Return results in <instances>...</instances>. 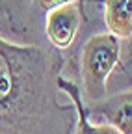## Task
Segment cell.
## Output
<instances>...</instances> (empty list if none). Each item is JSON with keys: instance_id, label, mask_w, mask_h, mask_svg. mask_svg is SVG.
<instances>
[{"instance_id": "cell-1", "label": "cell", "mask_w": 132, "mask_h": 134, "mask_svg": "<svg viewBox=\"0 0 132 134\" xmlns=\"http://www.w3.org/2000/svg\"><path fill=\"white\" fill-rule=\"evenodd\" d=\"M60 60L0 37V134H69L71 108L56 100Z\"/></svg>"}, {"instance_id": "cell-2", "label": "cell", "mask_w": 132, "mask_h": 134, "mask_svg": "<svg viewBox=\"0 0 132 134\" xmlns=\"http://www.w3.org/2000/svg\"><path fill=\"white\" fill-rule=\"evenodd\" d=\"M119 65V37L112 34H99L89 37L82 48L80 75L84 93L97 103L106 97V78Z\"/></svg>"}, {"instance_id": "cell-3", "label": "cell", "mask_w": 132, "mask_h": 134, "mask_svg": "<svg viewBox=\"0 0 132 134\" xmlns=\"http://www.w3.org/2000/svg\"><path fill=\"white\" fill-rule=\"evenodd\" d=\"M80 26L78 4H63L47 11V37L56 48H69Z\"/></svg>"}, {"instance_id": "cell-4", "label": "cell", "mask_w": 132, "mask_h": 134, "mask_svg": "<svg viewBox=\"0 0 132 134\" xmlns=\"http://www.w3.org/2000/svg\"><path fill=\"white\" fill-rule=\"evenodd\" d=\"M86 108L89 115H101L106 125L117 129L121 134H132V91L104 97Z\"/></svg>"}, {"instance_id": "cell-5", "label": "cell", "mask_w": 132, "mask_h": 134, "mask_svg": "<svg viewBox=\"0 0 132 134\" xmlns=\"http://www.w3.org/2000/svg\"><path fill=\"white\" fill-rule=\"evenodd\" d=\"M56 86L58 90L65 91L67 97L73 100L74 104V114H76V134H121L117 129H113L106 123L102 125H97V123H91L89 121V114H88V108L82 100V95H80V88L76 86L74 82H69L65 80L63 76L58 75L56 78Z\"/></svg>"}, {"instance_id": "cell-6", "label": "cell", "mask_w": 132, "mask_h": 134, "mask_svg": "<svg viewBox=\"0 0 132 134\" xmlns=\"http://www.w3.org/2000/svg\"><path fill=\"white\" fill-rule=\"evenodd\" d=\"M104 21L108 34L119 39L132 37V0H104Z\"/></svg>"}, {"instance_id": "cell-7", "label": "cell", "mask_w": 132, "mask_h": 134, "mask_svg": "<svg viewBox=\"0 0 132 134\" xmlns=\"http://www.w3.org/2000/svg\"><path fill=\"white\" fill-rule=\"evenodd\" d=\"M80 2L82 0H37L39 8L45 9V11H50V9H54L58 6H63V4H80Z\"/></svg>"}]
</instances>
